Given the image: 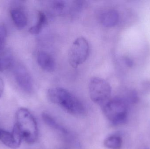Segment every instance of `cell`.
<instances>
[{
  "label": "cell",
  "instance_id": "9c48e42d",
  "mask_svg": "<svg viewBox=\"0 0 150 149\" xmlns=\"http://www.w3.org/2000/svg\"><path fill=\"white\" fill-rule=\"evenodd\" d=\"M119 19L118 12L114 10H109L102 15L101 17V23L105 27L110 28L116 25Z\"/></svg>",
  "mask_w": 150,
  "mask_h": 149
},
{
  "label": "cell",
  "instance_id": "3957f363",
  "mask_svg": "<svg viewBox=\"0 0 150 149\" xmlns=\"http://www.w3.org/2000/svg\"><path fill=\"white\" fill-rule=\"evenodd\" d=\"M128 102L121 98L108 101L104 106V113L108 120L115 126L124 124L128 115Z\"/></svg>",
  "mask_w": 150,
  "mask_h": 149
},
{
  "label": "cell",
  "instance_id": "8fae6325",
  "mask_svg": "<svg viewBox=\"0 0 150 149\" xmlns=\"http://www.w3.org/2000/svg\"><path fill=\"white\" fill-rule=\"evenodd\" d=\"M104 146L110 149H120L122 145V139L119 135H112L106 138Z\"/></svg>",
  "mask_w": 150,
  "mask_h": 149
},
{
  "label": "cell",
  "instance_id": "5b68a950",
  "mask_svg": "<svg viewBox=\"0 0 150 149\" xmlns=\"http://www.w3.org/2000/svg\"><path fill=\"white\" fill-rule=\"evenodd\" d=\"M89 92L91 100L100 104L105 102L110 98L111 87L109 83L103 79L93 78L89 82Z\"/></svg>",
  "mask_w": 150,
  "mask_h": 149
},
{
  "label": "cell",
  "instance_id": "6da1fadb",
  "mask_svg": "<svg viewBox=\"0 0 150 149\" xmlns=\"http://www.w3.org/2000/svg\"><path fill=\"white\" fill-rule=\"evenodd\" d=\"M47 97L51 102L59 106L69 113L79 115L84 112V107L81 101L62 87L50 88L47 92Z\"/></svg>",
  "mask_w": 150,
  "mask_h": 149
},
{
  "label": "cell",
  "instance_id": "ba28073f",
  "mask_svg": "<svg viewBox=\"0 0 150 149\" xmlns=\"http://www.w3.org/2000/svg\"><path fill=\"white\" fill-rule=\"evenodd\" d=\"M39 65L44 71L52 72L55 70V64L54 59L48 53L40 52L38 56Z\"/></svg>",
  "mask_w": 150,
  "mask_h": 149
},
{
  "label": "cell",
  "instance_id": "52a82bcc",
  "mask_svg": "<svg viewBox=\"0 0 150 149\" xmlns=\"http://www.w3.org/2000/svg\"><path fill=\"white\" fill-rule=\"evenodd\" d=\"M23 139L20 133L16 126L12 132L0 129V141L8 148L17 149L20 146Z\"/></svg>",
  "mask_w": 150,
  "mask_h": 149
},
{
  "label": "cell",
  "instance_id": "30bf717a",
  "mask_svg": "<svg viewBox=\"0 0 150 149\" xmlns=\"http://www.w3.org/2000/svg\"><path fill=\"white\" fill-rule=\"evenodd\" d=\"M10 13L12 21L17 28L23 29L26 26L27 17L23 10L19 9H12L11 10Z\"/></svg>",
  "mask_w": 150,
  "mask_h": 149
},
{
  "label": "cell",
  "instance_id": "277c9868",
  "mask_svg": "<svg viewBox=\"0 0 150 149\" xmlns=\"http://www.w3.org/2000/svg\"><path fill=\"white\" fill-rule=\"evenodd\" d=\"M89 45L87 40L83 37L78 38L72 44L68 54V60L71 66L76 68L82 64L88 58Z\"/></svg>",
  "mask_w": 150,
  "mask_h": 149
},
{
  "label": "cell",
  "instance_id": "e0dca14e",
  "mask_svg": "<svg viewBox=\"0 0 150 149\" xmlns=\"http://www.w3.org/2000/svg\"><path fill=\"white\" fill-rule=\"evenodd\" d=\"M65 7V3L62 1H56L53 4V7L56 10H62Z\"/></svg>",
  "mask_w": 150,
  "mask_h": 149
},
{
  "label": "cell",
  "instance_id": "d6986e66",
  "mask_svg": "<svg viewBox=\"0 0 150 149\" xmlns=\"http://www.w3.org/2000/svg\"><path fill=\"white\" fill-rule=\"evenodd\" d=\"M125 62H126V64L129 66H131L132 65V62L130 59H129L126 58L125 59Z\"/></svg>",
  "mask_w": 150,
  "mask_h": 149
},
{
  "label": "cell",
  "instance_id": "7a4b0ae2",
  "mask_svg": "<svg viewBox=\"0 0 150 149\" xmlns=\"http://www.w3.org/2000/svg\"><path fill=\"white\" fill-rule=\"evenodd\" d=\"M16 127L23 141L29 144L37 141L38 136V124L32 114L28 109L21 108L17 111L16 115Z\"/></svg>",
  "mask_w": 150,
  "mask_h": 149
},
{
  "label": "cell",
  "instance_id": "5bb4252c",
  "mask_svg": "<svg viewBox=\"0 0 150 149\" xmlns=\"http://www.w3.org/2000/svg\"><path fill=\"white\" fill-rule=\"evenodd\" d=\"M13 64V58L9 54H5L0 57V71L8 69Z\"/></svg>",
  "mask_w": 150,
  "mask_h": 149
},
{
  "label": "cell",
  "instance_id": "4fadbf2b",
  "mask_svg": "<svg viewBox=\"0 0 150 149\" xmlns=\"http://www.w3.org/2000/svg\"><path fill=\"white\" fill-rule=\"evenodd\" d=\"M46 22L47 18L43 12L40 11L38 13V17L37 23L30 28L29 32L34 35L39 34L43 29Z\"/></svg>",
  "mask_w": 150,
  "mask_h": 149
},
{
  "label": "cell",
  "instance_id": "7c38bea8",
  "mask_svg": "<svg viewBox=\"0 0 150 149\" xmlns=\"http://www.w3.org/2000/svg\"><path fill=\"white\" fill-rule=\"evenodd\" d=\"M42 119L44 122L50 127L54 129H56L58 131L63 133H66L67 132V129L63 127L60 125L53 117H52L49 114L44 113L42 115Z\"/></svg>",
  "mask_w": 150,
  "mask_h": 149
},
{
  "label": "cell",
  "instance_id": "9a60e30c",
  "mask_svg": "<svg viewBox=\"0 0 150 149\" xmlns=\"http://www.w3.org/2000/svg\"><path fill=\"white\" fill-rule=\"evenodd\" d=\"M7 31L4 25L0 26V49L2 48L6 40Z\"/></svg>",
  "mask_w": 150,
  "mask_h": 149
},
{
  "label": "cell",
  "instance_id": "ac0fdd59",
  "mask_svg": "<svg viewBox=\"0 0 150 149\" xmlns=\"http://www.w3.org/2000/svg\"><path fill=\"white\" fill-rule=\"evenodd\" d=\"M4 83L3 80L0 78V98L2 95L4 90Z\"/></svg>",
  "mask_w": 150,
  "mask_h": 149
},
{
  "label": "cell",
  "instance_id": "2e32d148",
  "mask_svg": "<svg viewBox=\"0 0 150 149\" xmlns=\"http://www.w3.org/2000/svg\"><path fill=\"white\" fill-rule=\"evenodd\" d=\"M140 90L142 93L147 94L150 92V80L143 81L140 86Z\"/></svg>",
  "mask_w": 150,
  "mask_h": 149
},
{
  "label": "cell",
  "instance_id": "8992f818",
  "mask_svg": "<svg viewBox=\"0 0 150 149\" xmlns=\"http://www.w3.org/2000/svg\"><path fill=\"white\" fill-rule=\"evenodd\" d=\"M14 76L19 87L24 92L30 93L33 89L32 80L27 69L21 65L15 68Z\"/></svg>",
  "mask_w": 150,
  "mask_h": 149
}]
</instances>
